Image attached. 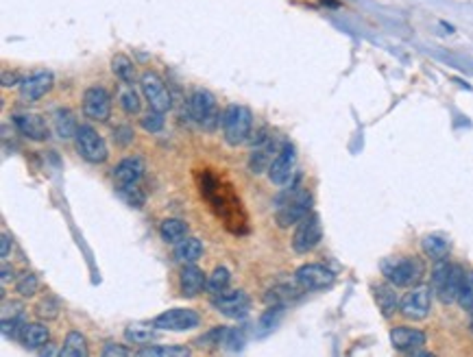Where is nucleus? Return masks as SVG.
Instances as JSON below:
<instances>
[{"mask_svg":"<svg viewBox=\"0 0 473 357\" xmlns=\"http://www.w3.org/2000/svg\"><path fill=\"white\" fill-rule=\"evenodd\" d=\"M52 127H55L57 137H61V140H73V137L77 135V129H79L75 114L70 112V109H57V112H55Z\"/></svg>","mask_w":473,"mask_h":357,"instance_id":"28","label":"nucleus"},{"mask_svg":"<svg viewBox=\"0 0 473 357\" xmlns=\"http://www.w3.org/2000/svg\"><path fill=\"white\" fill-rule=\"evenodd\" d=\"M37 316H39V318H46V320L57 318V316H59V303L55 298H44L37 305Z\"/></svg>","mask_w":473,"mask_h":357,"instance_id":"43","label":"nucleus"},{"mask_svg":"<svg viewBox=\"0 0 473 357\" xmlns=\"http://www.w3.org/2000/svg\"><path fill=\"white\" fill-rule=\"evenodd\" d=\"M116 190H118L120 198H122V201H127V205H131V207H135V210H142V207H144L146 196H144V192H142L140 187H137V185L116 187Z\"/></svg>","mask_w":473,"mask_h":357,"instance_id":"39","label":"nucleus"},{"mask_svg":"<svg viewBox=\"0 0 473 357\" xmlns=\"http://www.w3.org/2000/svg\"><path fill=\"white\" fill-rule=\"evenodd\" d=\"M120 107L124 109V114H140V109H142V103H140V96H137L133 92V88H124L120 92Z\"/></svg>","mask_w":473,"mask_h":357,"instance_id":"40","label":"nucleus"},{"mask_svg":"<svg viewBox=\"0 0 473 357\" xmlns=\"http://www.w3.org/2000/svg\"><path fill=\"white\" fill-rule=\"evenodd\" d=\"M277 153H280V150H277L273 137L264 140L262 144H255V148L251 150V153H249V159H247L249 172H253V174L267 172L271 168V163H273V159H275Z\"/></svg>","mask_w":473,"mask_h":357,"instance_id":"19","label":"nucleus"},{"mask_svg":"<svg viewBox=\"0 0 473 357\" xmlns=\"http://www.w3.org/2000/svg\"><path fill=\"white\" fill-rule=\"evenodd\" d=\"M463 266L456 264H447L445 259L434 266L432 270V290L438 296L441 303L452 305L454 300L458 298V290H461V281H463Z\"/></svg>","mask_w":473,"mask_h":357,"instance_id":"4","label":"nucleus"},{"mask_svg":"<svg viewBox=\"0 0 473 357\" xmlns=\"http://www.w3.org/2000/svg\"><path fill=\"white\" fill-rule=\"evenodd\" d=\"M160 236L166 244H179L188 238V225L179 218H166L160 225Z\"/></svg>","mask_w":473,"mask_h":357,"instance_id":"29","label":"nucleus"},{"mask_svg":"<svg viewBox=\"0 0 473 357\" xmlns=\"http://www.w3.org/2000/svg\"><path fill=\"white\" fill-rule=\"evenodd\" d=\"M321 238H323V227H321V221H318V216L316 214L305 216L297 225L295 236H292V251L299 255L310 253L312 249L318 246Z\"/></svg>","mask_w":473,"mask_h":357,"instance_id":"9","label":"nucleus"},{"mask_svg":"<svg viewBox=\"0 0 473 357\" xmlns=\"http://www.w3.org/2000/svg\"><path fill=\"white\" fill-rule=\"evenodd\" d=\"M229 281H231V272L225 268V266H218L210 277H207V290H210L212 294H218V292H225L229 287Z\"/></svg>","mask_w":473,"mask_h":357,"instance_id":"33","label":"nucleus"},{"mask_svg":"<svg viewBox=\"0 0 473 357\" xmlns=\"http://www.w3.org/2000/svg\"><path fill=\"white\" fill-rule=\"evenodd\" d=\"M75 146H77V153L88 163H105L109 157L107 142L103 140V135H99V131L90 125H81L77 129Z\"/></svg>","mask_w":473,"mask_h":357,"instance_id":"7","label":"nucleus"},{"mask_svg":"<svg viewBox=\"0 0 473 357\" xmlns=\"http://www.w3.org/2000/svg\"><path fill=\"white\" fill-rule=\"evenodd\" d=\"M111 72H114L124 85H133L135 83V65H133V61L127 57V54L118 52V54L111 57Z\"/></svg>","mask_w":473,"mask_h":357,"instance_id":"30","label":"nucleus"},{"mask_svg":"<svg viewBox=\"0 0 473 357\" xmlns=\"http://www.w3.org/2000/svg\"><path fill=\"white\" fill-rule=\"evenodd\" d=\"M55 85V76L52 72H46V70H39V72H33L29 76L22 79L20 83V96L24 103H35L39 101L41 96H46Z\"/></svg>","mask_w":473,"mask_h":357,"instance_id":"16","label":"nucleus"},{"mask_svg":"<svg viewBox=\"0 0 473 357\" xmlns=\"http://www.w3.org/2000/svg\"><path fill=\"white\" fill-rule=\"evenodd\" d=\"M140 125H142V129L146 131V133H160L162 129H164V125H166V118H164V114L162 112H155V109H151V112L140 120Z\"/></svg>","mask_w":473,"mask_h":357,"instance_id":"41","label":"nucleus"},{"mask_svg":"<svg viewBox=\"0 0 473 357\" xmlns=\"http://www.w3.org/2000/svg\"><path fill=\"white\" fill-rule=\"evenodd\" d=\"M284 307L286 305H269V309H264V314L258 318L255 325V338H267L269 334L275 332V327L280 325L282 316H284Z\"/></svg>","mask_w":473,"mask_h":357,"instance_id":"26","label":"nucleus"},{"mask_svg":"<svg viewBox=\"0 0 473 357\" xmlns=\"http://www.w3.org/2000/svg\"><path fill=\"white\" fill-rule=\"evenodd\" d=\"M0 244H3V249H0V257H9V249H11V238H9V233H3L0 236Z\"/></svg>","mask_w":473,"mask_h":357,"instance_id":"47","label":"nucleus"},{"mask_svg":"<svg viewBox=\"0 0 473 357\" xmlns=\"http://www.w3.org/2000/svg\"><path fill=\"white\" fill-rule=\"evenodd\" d=\"M421 249H423V253L429 259H434V262H441V259H445V257L450 255L452 244H450V240L445 238V236H438V233H429V236L423 238Z\"/></svg>","mask_w":473,"mask_h":357,"instance_id":"25","label":"nucleus"},{"mask_svg":"<svg viewBox=\"0 0 473 357\" xmlns=\"http://www.w3.org/2000/svg\"><path fill=\"white\" fill-rule=\"evenodd\" d=\"M312 212V196L305 190H295L292 194H286L277 201L275 210V223L282 229L299 225L305 216H310Z\"/></svg>","mask_w":473,"mask_h":357,"instance_id":"3","label":"nucleus"},{"mask_svg":"<svg viewBox=\"0 0 473 357\" xmlns=\"http://www.w3.org/2000/svg\"><path fill=\"white\" fill-rule=\"evenodd\" d=\"M140 357H168V355H177V357H188L190 349L186 347H144L137 351Z\"/></svg>","mask_w":473,"mask_h":357,"instance_id":"36","label":"nucleus"},{"mask_svg":"<svg viewBox=\"0 0 473 357\" xmlns=\"http://www.w3.org/2000/svg\"><path fill=\"white\" fill-rule=\"evenodd\" d=\"M114 142L118 146H129L133 142V129L129 125H122L114 129Z\"/></svg>","mask_w":473,"mask_h":357,"instance_id":"44","label":"nucleus"},{"mask_svg":"<svg viewBox=\"0 0 473 357\" xmlns=\"http://www.w3.org/2000/svg\"><path fill=\"white\" fill-rule=\"evenodd\" d=\"M305 290L297 283V285H290V283H280V285H273L271 290L264 296L269 305H288L290 300H295L303 294Z\"/></svg>","mask_w":473,"mask_h":357,"instance_id":"24","label":"nucleus"},{"mask_svg":"<svg viewBox=\"0 0 473 357\" xmlns=\"http://www.w3.org/2000/svg\"><path fill=\"white\" fill-rule=\"evenodd\" d=\"M458 305L463 309H473V272L465 270L463 272V281H461V290H458Z\"/></svg>","mask_w":473,"mask_h":357,"instance_id":"34","label":"nucleus"},{"mask_svg":"<svg viewBox=\"0 0 473 357\" xmlns=\"http://www.w3.org/2000/svg\"><path fill=\"white\" fill-rule=\"evenodd\" d=\"M37 290H39V279H37V274H33V272H24L22 277L18 279V283H16V292H18L22 298H31V296H35Z\"/></svg>","mask_w":473,"mask_h":357,"instance_id":"38","label":"nucleus"},{"mask_svg":"<svg viewBox=\"0 0 473 357\" xmlns=\"http://www.w3.org/2000/svg\"><path fill=\"white\" fill-rule=\"evenodd\" d=\"M9 279H13V268L9 264H3V285H7Z\"/></svg>","mask_w":473,"mask_h":357,"instance_id":"48","label":"nucleus"},{"mask_svg":"<svg viewBox=\"0 0 473 357\" xmlns=\"http://www.w3.org/2000/svg\"><path fill=\"white\" fill-rule=\"evenodd\" d=\"M295 168H297V148L295 144L286 142L280 153L275 155L271 168H269V178L273 185H286L292 181V176H295Z\"/></svg>","mask_w":473,"mask_h":357,"instance_id":"12","label":"nucleus"},{"mask_svg":"<svg viewBox=\"0 0 473 357\" xmlns=\"http://www.w3.org/2000/svg\"><path fill=\"white\" fill-rule=\"evenodd\" d=\"M124 338L133 345H148L157 338V327H144V325H129L124 329Z\"/></svg>","mask_w":473,"mask_h":357,"instance_id":"32","label":"nucleus"},{"mask_svg":"<svg viewBox=\"0 0 473 357\" xmlns=\"http://www.w3.org/2000/svg\"><path fill=\"white\" fill-rule=\"evenodd\" d=\"M203 255V242L199 238H186L175 246V257L182 264H197Z\"/></svg>","mask_w":473,"mask_h":357,"instance_id":"27","label":"nucleus"},{"mask_svg":"<svg viewBox=\"0 0 473 357\" xmlns=\"http://www.w3.org/2000/svg\"><path fill=\"white\" fill-rule=\"evenodd\" d=\"M144 159L142 157H124L118 166L114 168V183L116 187H127L137 185L140 178L144 176Z\"/></svg>","mask_w":473,"mask_h":357,"instance_id":"17","label":"nucleus"},{"mask_svg":"<svg viewBox=\"0 0 473 357\" xmlns=\"http://www.w3.org/2000/svg\"><path fill=\"white\" fill-rule=\"evenodd\" d=\"M425 334L412 327H395L391 332V345L401 353H416L425 345Z\"/></svg>","mask_w":473,"mask_h":357,"instance_id":"18","label":"nucleus"},{"mask_svg":"<svg viewBox=\"0 0 473 357\" xmlns=\"http://www.w3.org/2000/svg\"><path fill=\"white\" fill-rule=\"evenodd\" d=\"M83 114L90 120L105 122L111 116V96L105 88L92 85L83 92Z\"/></svg>","mask_w":473,"mask_h":357,"instance_id":"15","label":"nucleus"},{"mask_svg":"<svg viewBox=\"0 0 473 357\" xmlns=\"http://www.w3.org/2000/svg\"><path fill=\"white\" fill-rule=\"evenodd\" d=\"M88 351V340L86 336H81L79 332H70L64 340V349L59 351L61 357H86Z\"/></svg>","mask_w":473,"mask_h":357,"instance_id":"31","label":"nucleus"},{"mask_svg":"<svg viewBox=\"0 0 473 357\" xmlns=\"http://www.w3.org/2000/svg\"><path fill=\"white\" fill-rule=\"evenodd\" d=\"M429 307H432V292L427 285H416L401 298L399 312L406 316L408 320H423L427 318Z\"/></svg>","mask_w":473,"mask_h":357,"instance_id":"13","label":"nucleus"},{"mask_svg":"<svg viewBox=\"0 0 473 357\" xmlns=\"http://www.w3.org/2000/svg\"><path fill=\"white\" fill-rule=\"evenodd\" d=\"M225 347L235 353L244 347V327H231L227 329V336H225Z\"/></svg>","mask_w":473,"mask_h":357,"instance_id":"42","label":"nucleus"},{"mask_svg":"<svg viewBox=\"0 0 473 357\" xmlns=\"http://www.w3.org/2000/svg\"><path fill=\"white\" fill-rule=\"evenodd\" d=\"M188 114L205 131H216V127L220 125V116H222L218 112L216 99L207 90H197V92L190 96V101H188Z\"/></svg>","mask_w":473,"mask_h":357,"instance_id":"6","label":"nucleus"},{"mask_svg":"<svg viewBox=\"0 0 473 357\" xmlns=\"http://www.w3.org/2000/svg\"><path fill=\"white\" fill-rule=\"evenodd\" d=\"M197 181L201 196L212 205V210L225 223V227L233 233H247V214L242 212V203L231 192V187L222 183L210 170L199 172Z\"/></svg>","mask_w":473,"mask_h":357,"instance_id":"1","label":"nucleus"},{"mask_svg":"<svg viewBox=\"0 0 473 357\" xmlns=\"http://www.w3.org/2000/svg\"><path fill=\"white\" fill-rule=\"evenodd\" d=\"M13 125L24 137H29L33 142H44L48 137V125L37 114H16L13 116Z\"/></svg>","mask_w":473,"mask_h":357,"instance_id":"21","label":"nucleus"},{"mask_svg":"<svg viewBox=\"0 0 473 357\" xmlns=\"http://www.w3.org/2000/svg\"><path fill=\"white\" fill-rule=\"evenodd\" d=\"M20 83H22V79L18 72H9V70L3 72V85L5 88H13V85H20Z\"/></svg>","mask_w":473,"mask_h":357,"instance_id":"46","label":"nucleus"},{"mask_svg":"<svg viewBox=\"0 0 473 357\" xmlns=\"http://www.w3.org/2000/svg\"><path fill=\"white\" fill-rule=\"evenodd\" d=\"M336 279L327 266L323 264H303L295 272V283H299L305 292H316V290H325Z\"/></svg>","mask_w":473,"mask_h":357,"instance_id":"14","label":"nucleus"},{"mask_svg":"<svg viewBox=\"0 0 473 357\" xmlns=\"http://www.w3.org/2000/svg\"><path fill=\"white\" fill-rule=\"evenodd\" d=\"M225 336H227V327H212L210 332H205L199 340L197 345L203 349H216L220 345H225Z\"/></svg>","mask_w":473,"mask_h":357,"instance_id":"35","label":"nucleus"},{"mask_svg":"<svg viewBox=\"0 0 473 357\" xmlns=\"http://www.w3.org/2000/svg\"><path fill=\"white\" fill-rule=\"evenodd\" d=\"M48 340H50V332L46 325L41 323H31L24 327V334H22V345L24 349H31V351H37L41 347H48Z\"/></svg>","mask_w":473,"mask_h":357,"instance_id":"23","label":"nucleus"},{"mask_svg":"<svg viewBox=\"0 0 473 357\" xmlns=\"http://www.w3.org/2000/svg\"><path fill=\"white\" fill-rule=\"evenodd\" d=\"M373 298H375V303H378V309L382 312L384 318H391V316L399 309V296L391 281L373 285Z\"/></svg>","mask_w":473,"mask_h":357,"instance_id":"22","label":"nucleus"},{"mask_svg":"<svg viewBox=\"0 0 473 357\" xmlns=\"http://www.w3.org/2000/svg\"><path fill=\"white\" fill-rule=\"evenodd\" d=\"M140 88H142V94H144V99H146V103H148L151 109L166 114L173 107L171 92H168V88H166V83L162 81L160 74L144 72L142 79H140Z\"/></svg>","mask_w":473,"mask_h":357,"instance_id":"10","label":"nucleus"},{"mask_svg":"<svg viewBox=\"0 0 473 357\" xmlns=\"http://www.w3.org/2000/svg\"><path fill=\"white\" fill-rule=\"evenodd\" d=\"M382 274L395 287L414 285L423 277V264L416 257H388L382 262Z\"/></svg>","mask_w":473,"mask_h":357,"instance_id":"5","label":"nucleus"},{"mask_svg":"<svg viewBox=\"0 0 473 357\" xmlns=\"http://www.w3.org/2000/svg\"><path fill=\"white\" fill-rule=\"evenodd\" d=\"M24 327L26 323L22 320V316H7V318H3V327H0V332H3V336L7 340H22V334H24Z\"/></svg>","mask_w":473,"mask_h":357,"instance_id":"37","label":"nucleus"},{"mask_svg":"<svg viewBox=\"0 0 473 357\" xmlns=\"http://www.w3.org/2000/svg\"><path fill=\"white\" fill-rule=\"evenodd\" d=\"M253 127V116L244 105H229L220 116L222 137L229 146H240L249 140Z\"/></svg>","mask_w":473,"mask_h":357,"instance_id":"2","label":"nucleus"},{"mask_svg":"<svg viewBox=\"0 0 473 357\" xmlns=\"http://www.w3.org/2000/svg\"><path fill=\"white\" fill-rule=\"evenodd\" d=\"M103 355L105 357H129V355H133V351L127 349V347H122V345H114V342H111V345H105Z\"/></svg>","mask_w":473,"mask_h":357,"instance_id":"45","label":"nucleus"},{"mask_svg":"<svg viewBox=\"0 0 473 357\" xmlns=\"http://www.w3.org/2000/svg\"><path fill=\"white\" fill-rule=\"evenodd\" d=\"M203 287H207L205 272L197 264H184V270L179 274V290H182V296L194 298L203 292Z\"/></svg>","mask_w":473,"mask_h":357,"instance_id":"20","label":"nucleus"},{"mask_svg":"<svg viewBox=\"0 0 473 357\" xmlns=\"http://www.w3.org/2000/svg\"><path fill=\"white\" fill-rule=\"evenodd\" d=\"M151 325L160 332H190L201 325V316L190 307H173L155 316Z\"/></svg>","mask_w":473,"mask_h":357,"instance_id":"8","label":"nucleus"},{"mask_svg":"<svg viewBox=\"0 0 473 357\" xmlns=\"http://www.w3.org/2000/svg\"><path fill=\"white\" fill-rule=\"evenodd\" d=\"M212 307L227 318H244L251 309V298L242 290H225L212 296Z\"/></svg>","mask_w":473,"mask_h":357,"instance_id":"11","label":"nucleus"}]
</instances>
